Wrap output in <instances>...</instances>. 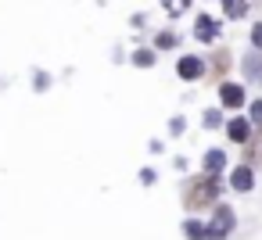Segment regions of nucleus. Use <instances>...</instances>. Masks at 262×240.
Returning <instances> with one entry per match:
<instances>
[{
    "label": "nucleus",
    "instance_id": "a211bd4d",
    "mask_svg": "<svg viewBox=\"0 0 262 240\" xmlns=\"http://www.w3.org/2000/svg\"><path fill=\"white\" fill-rule=\"evenodd\" d=\"M251 47H262V22L251 29Z\"/></svg>",
    "mask_w": 262,
    "mask_h": 240
},
{
    "label": "nucleus",
    "instance_id": "6e6552de",
    "mask_svg": "<svg viewBox=\"0 0 262 240\" xmlns=\"http://www.w3.org/2000/svg\"><path fill=\"white\" fill-rule=\"evenodd\" d=\"M244 76H248V79H255V83H262V54H255V51H251V54L244 58Z\"/></svg>",
    "mask_w": 262,
    "mask_h": 240
},
{
    "label": "nucleus",
    "instance_id": "4468645a",
    "mask_svg": "<svg viewBox=\"0 0 262 240\" xmlns=\"http://www.w3.org/2000/svg\"><path fill=\"white\" fill-rule=\"evenodd\" d=\"M212 68H215V72L230 68V54H226V51H215V58H212Z\"/></svg>",
    "mask_w": 262,
    "mask_h": 240
},
{
    "label": "nucleus",
    "instance_id": "9b49d317",
    "mask_svg": "<svg viewBox=\"0 0 262 240\" xmlns=\"http://www.w3.org/2000/svg\"><path fill=\"white\" fill-rule=\"evenodd\" d=\"M251 161H258V165H262V133H258V136H255V143L248 147V165H251Z\"/></svg>",
    "mask_w": 262,
    "mask_h": 240
},
{
    "label": "nucleus",
    "instance_id": "f3484780",
    "mask_svg": "<svg viewBox=\"0 0 262 240\" xmlns=\"http://www.w3.org/2000/svg\"><path fill=\"white\" fill-rule=\"evenodd\" d=\"M219 122H223V115H219V111H205V126H212V129H215Z\"/></svg>",
    "mask_w": 262,
    "mask_h": 240
},
{
    "label": "nucleus",
    "instance_id": "ddd939ff",
    "mask_svg": "<svg viewBox=\"0 0 262 240\" xmlns=\"http://www.w3.org/2000/svg\"><path fill=\"white\" fill-rule=\"evenodd\" d=\"M133 65H140V68H151V65H155V54H151V51H137V54H133Z\"/></svg>",
    "mask_w": 262,
    "mask_h": 240
},
{
    "label": "nucleus",
    "instance_id": "39448f33",
    "mask_svg": "<svg viewBox=\"0 0 262 240\" xmlns=\"http://www.w3.org/2000/svg\"><path fill=\"white\" fill-rule=\"evenodd\" d=\"M219 101H223L226 108H241V104H244V90L233 86V83H223V86H219Z\"/></svg>",
    "mask_w": 262,
    "mask_h": 240
},
{
    "label": "nucleus",
    "instance_id": "f03ea898",
    "mask_svg": "<svg viewBox=\"0 0 262 240\" xmlns=\"http://www.w3.org/2000/svg\"><path fill=\"white\" fill-rule=\"evenodd\" d=\"M230 229H233V211L226 204H219L215 215H212V222H208V240H226Z\"/></svg>",
    "mask_w": 262,
    "mask_h": 240
},
{
    "label": "nucleus",
    "instance_id": "1a4fd4ad",
    "mask_svg": "<svg viewBox=\"0 0 262 240\" xmlns=\"http://www.w3.org/2000/svg\"><path fill=\"white\" fill-rule=\"evenodd\" d=\"M223 165H226V154H223V151H208V154H205V172H215V176H219Z\"/></svg>",
    "mask_w": 262,
    "mask_h": 240
},
{
    "label": "nucleus",
    "instance_id": "f257e3e1",
    "mask_svg": "<svg viewBox=\"0 0 262 240\" xmlns=\"http://www.w3.org/2000/svg\"><path fill=\"white\" fill-rule=\"evenodd\" d=\"M215 194H219V179H215V172H208V176L187 183V190H183V204H187V208H205V204L215 201Z\"/></svg>",
    "mask_w": 262,
    "mask_h": 240
},
{
    "label": "nucleus",
    "instance_id": "20e7f679",
    "mask_svg": "<svg viewBox=\"0 0 262 240\" xmlns=\"http://www.w3.org/2000/svg\"><path fill=\"white\" fill-rule=\"evenodd\" d=\"M230 186H233V190H241V194H248V190L255 186L251 165H237V169H233V176H230Z\"/></svg>",
    "mask_w": 262,
    "mask_h": 240
},
{
    "label": "nucleus",
    "instance_id": "423d86ee",
    "mask_svg": "<svg viewBox=\"0 0 262 240\" xmlns=\"http://www.w3.org/2000/svg\"><path fill=\"white\" fill-rule=\"evenodd\" d=\"M215 33H219V22H215V18L201 15V18L194 22V36H198V40H215Z\"/></svg>",
    "mask_w": 262,
    "mask_h": 240
},
{
    "label": "nucleus",
    "instance_id": "9d476101",
    "mask_svg": "<svg viewBox=\"0 0 262 240\" xmlns=\"http://www.w3.org/2000/svg\"><path fill=\"white\" fill-rule=\"evenodd\" d=\"M183 233H187V240H205V236H208V226H201V222H187Z\"/></svg>",
    "mask_w": 262,
    "mask_h": 240
},
{
    "label": "nucleus",
    "instance_id": "f8f14e48",
    "mask_svg": "<svg viewBox=\"0 0 262 240\" xmlns=\"http://www.w3.org/2000/svg\"><path fill=\"white\" fill-rule=\"evenodd\" d=\"M244 11H248L244 0H226V15H230V18H244Z\"/></svg>",
    "mask_w": 262,
    "mask_h": 240
},
{
    "label": "nucleus",
    "instance_id": "6ab92c4d",
    "mask_svg": "<svg viewBox=\"0 0 262 240\" xmlns=\"http://www.w3.org/2000/svg\"><path fill=\"white\" fill-rule=\"evenodd\" d=\"M251 118L262 126V101H255V104H251Z\"/></svg>",
    "mask_w": 262,
    "mask_h": 240
},
{
    "label": "nucleus",
    "instance_id": "7ed1b4c3",
    "mask_svg": "<svg viewBox=\"0 0 262 240\" xmlns=\"http://www.w3.org/2000/svg\"><path fill=\"white\" fill-rule=\"evenodd\" d=\"M176 72H180V79H201L205 76V65H201V58H180V65H176Z\"/></svg>",
    "mask_w": 262,
    "mask_h": 240
},
{
    "label": "nucleus",
    "instance_id": "2eb2a0df",
    "mask_svg": "<svg viewBox=\"0 0 262 240\" xmlns=\"http://www.w3.org/2000/svg\"><path fill=\"white\" fill-rule=\"evenodd\" d=\"M162 4H165L169 15H183L187 11V0H162Z\"/></svg>",
    "mask_w": 262,
    "mask_h": 240
},
{
    "label": "nucleus",
    "instance_id": "dca6fc26",
    "mask_svg": "<svg viewBox=\"0 0 262 240\" xmlns=\"http://www.w3.org/2000/svg\"><path fill=\"white\" fill-rule=\"evenodd\" d=\"M158 47H162V51H172V47H176V36H172V33H162V36H158Z\"/></svg>",
    "mask_w": 262,
    "mask_h": 240
},
{
    "label": "nucleus",
    "instance_id": "0eeeda50",
    "mask_svg": "<svg viewBox=\"0 0 262 240\" xmlns=\"http://www.w3.org/2000/svg\"><path fill=\"white\" fill-rule=\"evenodd\" d=\"M248 136H251V122L248 118H233L230 122V140L233 143H248Z\"/></svg>",
    "mask_w": 262,
    "mask_h": 240
}]
</instances>
